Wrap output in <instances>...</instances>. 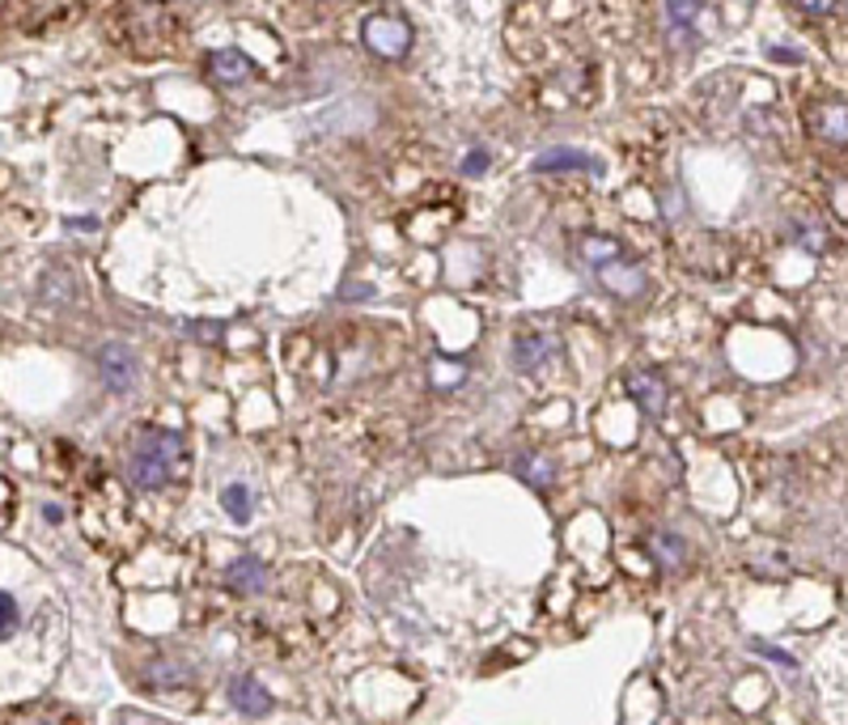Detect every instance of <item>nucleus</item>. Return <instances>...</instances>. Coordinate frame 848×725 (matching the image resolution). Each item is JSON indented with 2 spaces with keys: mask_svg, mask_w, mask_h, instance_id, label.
I'll use <instances>...</instances> for the list:
<instances>
[{
  "mask_svg": "<svg viewBox=\"0 0 848 725\" xmlns=\"http://www.w3.org/2000/svg\"><path fill=\"white\" fill-rule=\"evenodd\" d=\"M187 471V446L179 433L170 428H149L136 437L132 446V458H128V480L136 493H154V488H166L170 480H179Z\"/></svg>",
  "mask_w": 848,
  "mask_h": 725,
  "instance_id": "nucleus-1",
  "label": "nucleus"
},
{
  "mask_svg": "<svg viewBox=\"0 0 848 725\" xmlns=\"http://www.w3.org/2000/svg\"><path fill=\"white\" fill-rule=\"evenodd\" d=\"M365 47L370 51H378L383 60H403L408 51H412V26L408 22H399V17H390V13H374V17H365Z\"/></svg>",
  "mask_w": 848,
  "mask_h": 725,
  "instance_id": "nucleus-2",
  "label": "nucleus"
},
{
  "mask_svg": "<svg viewBox=\"0 0 848 725\" xmlns=\"http://www.w3.org/2000/svg\"><path fill=\"white\" fill-rule=\"evenodd\" d=\"M98 374L107 382V390H116V395H128V390H136V374H141V365H136V352L128 348V343H102V352H98Z\"/></svg>",
  "mask_w": 848,
  "mask_h": 725,
  "instance_id": "nucleus-3",
  "label": "nucleus"
},
{
  "mask_svg": "<svg viewBox=\"0 0 848 725\" xmlns=\"http://www.w3.org/2000/svg\"><path fill=\"white\" fill-rule=\"evenodd\" d=\"M623 390H628V399H637V408L641 412H650V416H657L662 408H666V382H662V374H628V382H623Z\"/></svg>",
  "mask_w": 848,
  "mask_h": 725,
  "instance_id": "nucleus-4",
  "label": "nucleus"
},
{
  "mask_svg": "<svg viewBox=\"0 0 848 725\" xmlns=\"http://www.w3.org/2000/svg\"><path fill=\"white\" fill-rule=\"evenodd\" d=\"M230 700H233V709L238 713H246V717H264V713H271V696H268V687L259 684V679H233L230 687Z\"/></svg>",
  "mask_w": 848,
  "mask_h": 725,
  "instance_id": "nucleus-5",
  "label": "nucleus"
},
{
  "mask_svg": "<svg viewBox=\"0 0 848 725\" xmlns=\"http://www.w3.org/2000/svg\"><path fill=\"white\" fill-rule=\"evenodd\" d=\"M556 348H560V343L552 340V336H518V340H513V365H518L522 374H531V370H540L543 361L556 357Z\"/></svg>",
  "mask_w": 848,
  "mask_h": 725,
  "instance_id": "nucleus-6",
  "label": "nucleus"
},
{
  "mask_svg": "<svg viewBox=\"0 0 848 725\" xmlns=\"http://www.w3.org/2000/svg\"><path fill=\"white\" fill-rule=\"evenodd\" d=\"M535 170L540 174H556V170H585V174H594L598 170V157H590V153L581 149H547L535 157Z\"/></svg>",
  "mask_w": 848,
  "mask_h": 725,
  "instance_id": "nucleus-7",
  "label": "nucleus"
},
{
  "mask_svg": "<svg viewBox=\"0 0 848 725\" xmlns=\"http://www.w3.org/2000/svg\"><path fill=\"white\" fill-rule=\"evenodd\" d=\"M230 585L238 594H264L268 590V569L255 556H238L230 565Z\"/></svg>",
  "mask_w": 848,
  "mask_h": 725,
  "instance_id": "nucleus-8",
  "label": "nucleus"
},
{
  "mask_svg": "<svg viewBox=\"0 0 848 725\" xmlns=\"http://www.w3.org/2000/svg\"><path fill=\"white\" fill-rule=\"evenodd\" d=\"M251 60L242 56V51H217L213 60H208V73H213V81H221V85H238V81H246L251 76Z\"/></svg>",
  "mask_w": 848,
  "mask_h": 725,
  "instance_id": "nucleus-9",
  "label": "nucleus"
},
{
  "mask_svg": "<svg viewBox=\"0 0 848 725\" xmlns=\"http://www.w3.org/2000/svg\"><path fill=\"white\" fill-rule=\"evenodd\" d=\"M650 552H654V560L662 565V569H679V565L688 560V543H683L679 534H670V531L650 534Z\"/></svg>",
  "mask_w": 848,
  "mask_h": 725,
  "instance_id": "nucleus-10",
  "label": "nucleus"
},
{
  "mask_svg": "<svg viewBox=\"0 0 848 725\" xmlns=\"http://www.w3.org/2000/svg\"><path fill=\"white\" fill-rule=\"evenodd\" d=\"M518 471H522V480H526V484H535V488H547V484H552V475H556L552 458H540V455H526L522 462H518Z\"/></svg>",
  "mask_w": 848,
  "mask_h": 725,
  "instance_id": "nucleus-11",
  "label": "nucleus"
},
{
  "mask_svg": "<svg viewBox=\"0 0 848 725\" xmlns=\"http://www.w3.org/2000/svg\"><path fill=\"white\" fill-rule=\"evenodd\" d=\"M221 505L230 509L233 522H251V493H246V484H226L221 488Z\"/></svg>",
  "mask_w": 848,
  "mask_h": 725,
  "instance_id": "nucleus-12",
  "label": "nucleus"
},
{
  "mask_svg": "<svg viewBox=\"0 0 848 725\" xmlns=\"http://www.w3.org/2000/svg\"><path fill=\"white\" fill-rule=\"evenodd\" d=\"M819 136L832 141V145H845V107L840 102L836 107H823V114H819Z\"/></svg>",
  "mask_w": 848,
  "mask_h": 725,
  "instance_id": "nucleus-13",
  "label": "nucleus"
},
{
  "mask_svg": "<svg viewBox=\"0 0 848 725\" xmlns=\"http://www.w3.org/2000/svg\"><path fill=\"white\" fill-rule=\"evenodd\" d=\"M187 666H179V662H154L149 666V684L154 687H179V684H187Z\"/></svg>",
  "mask_w": 848,
  "mask_h": 725,
  "instance_id": "nucleus-14",
  "label": "nucleus"
},
{
  "mask_svg": "<svg viewBox=\"0 0 848 725\" xmlns=\"http://www.w3.org/2000/svg\"><path fill=\"white\" fill-rule=\"evenodd\" d=\"M581 255H585L590 264H611V259H619V246L611 238H585V242H581Z\"/></svg>",
  "mask_w": 848,
  "mask_h": 725,
  "instance_id": "nucleus-15",
  "label": "nucleus"
},
{
  "mask_svg": "<svg viewBox=\"0 0 848 725\" xmlns=\"http://www.w3.org/2000/svg\"><path fill=\"white\" fill-rule=\"evenodd\" d=\"M666 9H670L675 26H692L695 13H700V0H666Z\"/></svg>",
  "mask_w": 848,
  "mask_h": 725,
  "instance_id": "nucleus-16",
  "label": "nucleus"
},
{
  "mask_svg": "<svg viewBox=\"0 0 848 725\" xmlns=\"http://www.w3.org/2000/svg\"><path fill=\"white\" fill-rule=\"evenodd\" d=\"M13 628H17V603H13V599L0 590V641H4Z\"/></svg>",
  "mask_w": 848,
  "mask_h": 725,
  "instance_id": "nucleus-17",
  "label": "nucleus"
},
{
  "mask_svg": "<svg viewBox=\"0 0 848 725\" xmlns=\"http://www.w3.org/2000/svg\"><path fill=\"white\" fill-rule=\"evenodd\" d=\"M802 13H814V17H827V13H836V4L840 0H794Z\"/></svg>",
  "mask_w": 848,
  "mask_h": 725,
  "instance_id": "nucleus-18",
  "label": "nucleus"
},
{
  "mask_svg": "<svg viewBox=\"0 0 848 725\" xmlns=\"http://www.w3.org/2000/svg\"><path fill=\"white\" fill-rule=\"evenodd\" d=\"M484 166H488V153H484V149H475V153H471V157H467V166H463V170H467V174H480Z\"/></svg>",
  "mask_w": 848,
  "mask_h": 725,
  "instance_id": "nucleus-19",
  "label": "nucleus"
}]
</instances>
